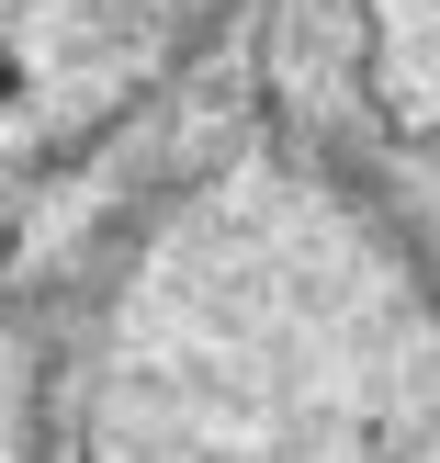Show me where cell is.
Masks as SVG:
<instances>
[{
    "mask_svg": "<svg viewBox=\"0 0 440 463\" xmlns=\"http://www.w3.org/2000/svg\"><path fill=\"white\" fill-rule=\"evenodd\" d=\"M90 463H440L429 283L316 170H226L113 306Z\"/></svg>",
    "mask_w": 440,
    "mask_h": 463,
    "instance_id": "1",
    "label": "cell"
}]
</instances>
